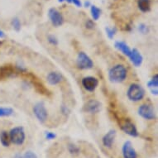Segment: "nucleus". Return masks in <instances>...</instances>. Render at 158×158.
Segmentation results:
<instances>
[{"label": "nucleus", "mask_w": 158, "mask_h": 158, "mask_svg": "<svg viewBox=\"0 0 158 158\" xmlns=\"http://www.w3.org/2000/svg\"><path fill=\"white\" fill-rule=\"evenodd\" d=\"M127 69L124 65H116L109 70V79L113 83H121L127 78Z\"/></svg>", "instance_id": "obj_1"}, {"label": "nucleus", "mask_w": 158, "mask_h": 158, "mask_svg": "<svg viewBox=\"0 0 158 158\" xmlns=\"http://www.w3.org/2000/svg\"><path fill=\"white\" fill-rule=\"evenodd\" d=\"M127 98L131 101L138 102L142 100L145 96V90L143 86L138 84H132L129 86L127 92Z\"/></svg>", "instance_id": "obj_2"}, {"label": "nucleus", "mask_w": 158, "mask_h": 158, "mask_svg": "<svg viewBox=\"0 0 158 158\" xmlns=\"http://www.w3.org/2000/svg\"><path fill=\"white\" fill-rule=\"evenodd\" d=\"M9 137H10V141L13 144L17 146L23 145L26 138L23 127H16L13 128L9 132Z\"/></svg>", "instance_id": "obj_3"}, {"label": "nucleus", "mask_w": 158, "mask_h": 158, "mask_svg": "<svg viewBox=\"0 0 158 158\" xmlns=\"http://www.w3.org/2000/svg\"><path fill=\"white\" fill-rule=\"evenodd\" d=\"M76 64H77L78 68L81 70H89L94 66V63L90 59V57L85 52H80L78 54Z\"/></svg>", "instance_id": "obj_4"}, {"label": "nucleus", "mask_w": 158, "mask_h": 158, "mask_svg": "<svg viewBox=\"0 0 158 158\" xmlns=\"http://www.w3.org/2000/svg\"><path fill=\"white\" fill-rule=\"evenodd\" d=\"M48 17L52 25L55 27L61 26L64 23V18L60 11H58L56 8H52L48 11Z\"/></svg>", "instance_id": "obj_5"}, {"label": "nucleus", "mask_w": 158, "mask_h": 158, "mask_svg": "<svg viewBox=\"0 0 158 158\" xmlns=\"http://www.w3.org/2000/svg\"><path fill=\"white\" fill-rule=\"evenodd\" d=\"M33 113L40 123H43L47 121L48 114L43 103H37L35 104V106L33 107Z\"/></svg>", "instance_id": "obj_6"}, {"label": "nucleus", "mask_w": 158, "mask_h": 158, "mask_svg": "<svg viewBox=\"0 0 158 158\" xmlns=\"http://www.w3.org/2000/svg\"><path fill=\"white\" fill-rule=\"evenodd\" d=\"M138 114L147 120H152L156 118L154 109L152 105L149 104H142L138 108Z\"/></svg>", "instance_id": "obj_7"}, {"label": "nucleus", "mask_w": 158, "mask_h": 158, "mask_svg": "<svg viewBox=\"0 0 158 158\" xmlns=\"http://www.w3.org/2000/svg\"><path fill=\"white\" fill-rule=\"evenodd\" d=\"M82 85L85 88V89L89 92H93L95 90V89L98 85V81L94 77L92 76H87L82 79Z\"/></svg>", "instance_id": "obj_8"}, {"label": "nucleus", "mask_w": 158, "mask_h": 158, "mask_svg": "<svg viewBox=\"0 0 158 158\" xmlns=\"http://www.w3.org/2000/svg\"><path fill=\"white\" fill-rule=\"evenodd\" d=\"M84 110L89 114H97L101 110V104L98 100L90 99L85 104Z\"/></svg>", "instance_id": "obj_9"}, {"label": "nucleus", "mask_w": 158, "mask_h": 158, "mask_svg": "<svg viewBox=\"0 0 158 158\" xmlns=\"http://www.w3.org/2000/svg\"><path fill=\"white\" fill-rule=\"evenodd\" d=\"M122 152L123 158H137V152L130 141L125 142L122 148Z\"/></svg>", "instance_id": "obj_10"}, {"label": "nucleus", "mask_w": 158, "mask_h": 158, "mask_svg": "<svg viewBox=\"0 0 158 158\" xmlns=\"http://www.w3.org/2000/svg\"><path fill=\"white\" fill-rule=\"evenodd\" d=\"M121 128L126 134L129 135L131 137H136L138 136L137 127L130 120H126L123 123H122Z\"/></svg>", "instance_id": "obj_11"}, {"label": "nucleus", "mask_w": 158, "mask_h": 158, "mask_svg": "<svg viewBox=\"0 0 158 158\" xmlns=\"http://www.w3.org/2000/svg\"><path fill=\"white\" fill-rule=\"evenodd\" d=\"M130 60L132 61V63L136 66V67H139L142 64H143V57L142 56L139 51L136 48L132 50L131 52V54L129 56Z\"/></svg>", "instance_id": "obj_12"}, {"label": "nucleus", "mask_w": 158, "mask_h": 158, "mask_svg": "<svg viewBox=\"0 0 158 158\" xmlns=\"http://www.w3.org/2000/svg\"><path fill=\"white\" fill-rule=\"evenodd\" d=\"M115 137H116V131L113 129L109 130V132L104 135L103 139H102L104 147H106L108 148H112V146L114 143V140H115Z\"/></svg>", "instance_id": "obj_13"}, {"label": "nucleus", "mask_w": 158, "mask_h": 158, "mask_svg": "<svg viewBox=\"0 0 158 158\" xmlns=\"http://www.w3.org/2000/svg\"><path fill=\"white\" fill-rule=\"evenodd\" d=\"M47 82L52 85H58L60 84L63 80L62 75L59 72H56V71H52V72L49 73L48 75H47Z\"/></svg>", "instance_id": "obj_14"}, {"label": "nucleus", "mask_w": 158, "mask_h": 158, "mask_svg": "<svg viewBox=\"0 0 158 158\" xmlns=\"http://www.w3.org/2000/svg\"><path fill=\"white\" fill-rule=\"evenodd\" d=\"M114 47H116L118 51H120V52H122L123 54L129 57L132 50L130 49L127 43H125L124 42H119V41H118V42H115Z\"/></svg>", "instance_id": "obj_15"}, {"label": "nucleus", "mask_w": 158, "mask_h": 158, "mask_svg": "<svg viewBox=\"0 0 158 158\" xmlns=\"http://www.w3.org/2000/svg\"><path fill=\"white\" fill-rule=\"evenodd\" d=\"M148 89H150L151 93L155 95L158 94V75H155L148 83Z\"/></svg>", "instance_id": "obj_16"}, {"label": "nucleus", "mask_w": 158, "mask_h": 158, "mask_svg": "<svg viewBox=\"0 0 158 158\" xmlns=\"http://www.w3.org/2000/svg\"><path fill=\"white\" fill-rule=\"evenodd\" d=\"M137 7L143 13H148L151 10V0H137Z\"/></svg>", "instance_id": "obj_17"}, {"label": "nucleus", "mask_w": 158, "mask_h": 158, "mask_svg": "<svg viewBox=\"0 0 158 158\" xmlns=\"http://www.w3.org/2000/svg\"><path fill=\"white\" fill-rule=\"evenodd\" d=\"M13 74H14V69L11 65H7L0 67V76H2L3 78L9 77Z\"/></svg>", "instance_id": "obj_18"}, {"label": "nucleus", "mask_w": 158, "mask_h": 158, "mask_svg": "<svg viewBox=\"0 0 158 158\" xmlns=\"http://www.w3.org/2000/svg\"><path fill=\"white\" fill-rule=\"evenodd\" d=\"M102 11L99 8H98L96 5H92L90 6V13L91 17H92V19L94 21H97L98 20V18H100L101 16Z\"/></svg>", "instance_id": "obj_19"}, {"label": "nucleus", "mask_w": 158, "mask_h": 158, "mask_svg": "<svg viewBox=\"0 0 158 158\" xmlns=\"http://www.w3.org/2000/svg\"><path fill=\"white\" fill-rule=\"evenodd\" d=\"M0 142H1V143H2V145L3 147H5V148L9 147L11 141L8 132H6V131L1 132V133H0Z\"/></svg>", "instance_id": "obj_20"}, {"label": "nucleus", "mask_w": 158, "mask_h": 158, "mask_svg": "<svg viewBox=\"0 0 158 158\" xmlns=\"http://www.w3.org/2000/svg\"><path fill=\"white\" fill-rule=\"evenodd\" d=\"M13 109L12 108L0 107V117H9L13 115Z\"/></svg>", "instance_id": "obj_21"}, {"label": "nucleus", "mask_w": 158, "mask_h": 158, "mask_svg": "<svg viewBox=\"0 0 158 158\" xmlns=\"http://www.w3.org/2000/svg\"><path fill=\"white\" fill-rule=\"evenodd\" d=\"M11 25L16 31H19L21 30V22L18 18H13L11 21Z\"/></svg>", "instance_id": "obj_22"}, {"label": "nucleus", "mask_w": 158, "mask_h": 158, "mask_svg": "<svg viewBox=\"0 0 158 158\" xmlns=\"http://www.w3.org/2000/svg\"><path fill=\"white\" fill-rule=\"evenodd\" d=\"M105 31H106V34L108 37L109 39H113L115 36V34L117 33V28L116 27H107L105 28Z\"/></svg>", "instance_id": "obj_23"}, {"label": "nucleus", "mask_w": 158, "mask_h": 158, "mask_svg": "<svg viewBox=\"0 0 158 158\" xmlns=\"http://www.w3.org/2000/svg\"><path fill=\"white\" fill-rule=\"evenodd\" d=\"M59 3H64V2H66L68 3H73L74 5L78 7V8H81L82 6V3H81V0H58Z\"/></svg>", "instance_id": "obj_24"}, {"label": "nucleus", "mask_w": 158, "mask_h": 158, "mask_svg": "<svg viewBox=\"0 0 158 158\" xmlns=\"http://www.w3.org/2000/svg\"><path fill=\"white\" fill-rule=\"evenodd\" d=\"M68 150L71 154H78L80 152V148H78L77 146L74 145V144H70L68 146Z\"/></svg>", "instance_id": "obj_25"}, {"label": "nucleus", "mask_w": 158, "mask_h": 158, "mask_svg": "<svg viewBox=\"0 0 158 158\" xmlns=\"http://www.w3.org/2000/svg\"><path fill=\"white\" fill-rule=\"evenodd\" d=\"M138 31H140L141 33L147 34L149 32V27H148L146 24L141 23L140 25L138 26Z\"/></svg>", "instance_id": "obj_26"}, {"label": "nucleus", "mask_w": 158, "mask_h": 158, "mask_svg": "<svg viewBox=\"0 0 158 158\" xmlns=\"http://www.w3.org/2000/svg\"><path fill=\"white\" fill-rule=\"evenodd\" d=\"M47 39H48V42H49L50 44L54 45V46H56L58 45V40L54 35H49L47 36Z\"/></svg>", "instance_id": "obj_27"}, {"label": "nucleus", "mask_w": 158, "mask_h": 158, "mask_svg": "<svg viewBox=\"0 0 158 158\" xmlns=\"http://www.w3.org/2000/svg\"><path fill=\"white\" fill-rule=\"evenodd\" d=\"M23 158H37V156L31 151H27L24 153V155L23 156Z\"/></svg>", "instance_id": "obj_28"}, {"label": "nucleus", "mask_w": 158, "mask_h": 158, "mask_svg": "<svg viewBox=\"0 0 158 158\" xmlns=\"http://www.w3.org/2000/svg\"><path fill=\"white\" fill-rule=\"evenodd\" d=\"M94 26H95V24L94 23L93 20H91V19H88L87 21L85 22V27L87 29H94Z\"/></svg>", "instance_id": "obj_29"}, {"label": "nucleus", "mask_w": 158, "mask_h": 158, "mask_svg": "<svg viewBox=\"0 0 158 158\" xmlns=\"http://www.w3.org/2000/svg\"><path fill=\"white\" fill-rule=\"evenodd\" d=\"M55 137H56V134H55L54 132H47L46 133V138H47V140H53V139H55Z\"/></svg>", "instance_id": "obj_30"}, {"label": "nucleus", "mask_w": 158, "mask_h": 158, "mask_svg": "<svg viewBox=\"0 0 158 158\" xmlns=\"http://www.w3.org/2000/svg\"><path fill=\"white\" fill-rule=\"evenodd\" d=\"M91 6V3L89 1H85V3H84V7H85V8H89V7H90Z\"/></svg>", "instance_id": "obj_31"}, {"label": "nucleus", "mask_w": 158, "mask_h": 158, "mask_svg": "<svg viewBox=\"0 0 158 158\" xmlns=\"http://www.w3.org/2000/svg\"><path fill=\"white\" fill-rule=\"evenodd\" d=\"M5 33H4V31H3V30H1V29H0V38L1 39H3V38H4V37H5Z\"/></svg>", "instance_id": "obj_32"}, {"label": "nucleus", "mask_w": 158, "mask_h": 158, "mask_svg": "<svg viewBox=\"0 0 158 158\" xmlns=\"http://www.w3.org/2000/svg\"><path fill=\"white\" fill-rule=\"evenodd\" d=\"M14 158H23V156H21L20 154H16V155L14 156Z\"/></svg>", "instance_id": "obj_33"}]
</instances>
